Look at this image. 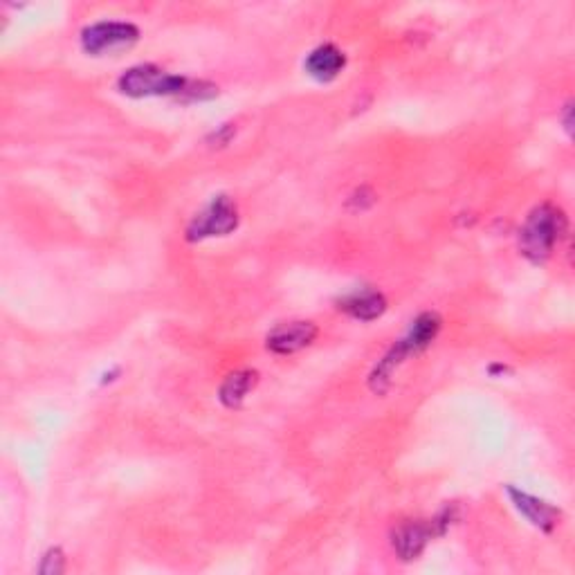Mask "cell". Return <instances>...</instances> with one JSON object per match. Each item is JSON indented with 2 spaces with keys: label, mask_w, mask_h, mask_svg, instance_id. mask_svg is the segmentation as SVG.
I'll return each instance as SVG.
<instances>
[{
  "label": "cell",
  "mask_w": 575,
  "mask_h": 575,
  "mask_svg": "<svg viewBox=\"0 0 575 575\" xmlns=\"http://www.w3.org/2000/svg\"><path fill=\"white\" fill-rule=\"evenodd\" d=\"M126 97H187V99H212L218 88L207 81H189L185 77L169 75L158 66H135L126 70L117 81Z\"/></svg>",
  "instance_id": "6da1fadb"
},
{
  "label": "cell",
  "mask_w": 575,
  "mask_h": 575,
  "mask_svg": "<svg viewBox=\"0 0 575 575\" xmlns=\"http://www.w3.org/2000/svg\"><path fill=\"white\" fill-rule=\"evenodd\" d=\"M567 232V216L560 207L544 203L528 214L519 230V250L533 263H544Z\"/></svg>",
  "instance_id": "7a4b0ae2"
},
{
  "label": "cell",
  "mask_w": 575,
  "mask_h": 575,
  "mask_svg": "<svg viewBox=\"0 0 575 575\" xmlns=\"http://www.w3.org/2000/svg\"><path fill=\"white\" fill-rule=\"evenodd\" d=\"M239 227V207L230 196H216L203 212L196 214L187 227L189 241H203L212 236H227Z\"/></svg>",
  "instance_id": "3957f363"
},
{
  "label": "cell",
  "mask_w": 575,
  "mask_h": 575,
  "mask_svg": "<svg viewBox=\"0 0 575 575\" xmlns=\"http://www.w3.org/2000/svg\"><path fill=\"white\" fill-rule=\"evenodd\" d=\"M140 39V30L133 23L120 21H102L86 27L81 32V45L93 57H104V54H115L120 50L131 48Z\"/></svg>",
  "instance_id": "277c9868"
},
{
  "label": "cell",
  "mask_w": 575,
  "mask_h": 575,
  "mask_svg": "<svg viewBox=\"0 0 575 575\" xmlns=\"http://www.w3.org/2000/svg\"><path fill=\"white\" fill-rule=\"evenodd\" d=\"M450 524V513L434 519V522H412L400 526L394 533V549L403 560H416L425 551L434 535H441Z\"/></svg>",
  "instance_id": "5b68a950"
},
{
  "label": "cell",
  "mask_w": 575,
  "mask_h": 575,
  "mask_svg": "<svg viewBox=\"0 0 575 575\" xmlns=\"http://www.w3.org/2000/svg\"><path fill=\"white\" fill-rule=\"evenodd\" d=\"M317 333L319 331L313 322H288L277 326L268 335L266 346L277 355H290L313 344Z\"/></svg>",
  "instance_id": "8992f818"
},
{
  "label": "cell",
  "mask_w": 575,
  "mask_h": 575,
  "mask_svg": "<svg viewBox=\"0 0 575 575\" xmlns=\"http://www.w3.org/2000/svg\"><path fill=\"white\" fill-rule=\"evenodd\" d=\"M508 495L510 501H513V506L522 513L528 522L533 526L540 528L544 533H551L555 526L560 522V510L553 508L551 504H546V501L537 499L533 495H526L522 490H515V488H508Z\"/></svg>",
  "instance_id": "52a82bcc"
},
{
  "label": "cell",
  "mask_w": 575,
  "mask_h": 575,
  "mask_svg": "<svg viewBox=\"0 0 575 575\" xmlns=\"http://www.w3.org/2000/svg\"><path fill=\"white\" fill-rule=\"evenodd\" d=\"M344 66H346L344 52L333 43L319 45V48L310 52L304 61V68L308 75L317 81H324V84L340 77Z\"/></svg>",
  "instance_id": "ba28073f"
},
{
  "label": "cell",
  "mask_w": 575,
  "mask_h": 575,
  "mask_svg": "<svg viewBox=\"0 0 575 575\" xmlns=\"http://www.w3.org/2000/svg\"><path fill=\"white\" fill-rule=\"evenodd\" d=\"M340 308L360 322H373L385 315L387 299L378 290H358L340 301Z\"/></svg>",
  "instance_id": "9c48e42d"
},
{
  "label": "cell",
  "mask_w": 575,
  "mask_h": 575,
  "mask_svg": "<svg viewBox=\"0 0 575 575\" xmlns=\"http://www.w3.org/2000/svg\"><path fill=\"white\" fill-rule=\"evenodd\" d=\"M254 385H257V371H250V369L234 371L225 378L218 398H221V403L230 409L241 407L243 400L248 398V394L254 389Z\"/></svg>",
  "instance_id": "30bf717a"
},
{
  "label": "cell",
  "mask_w": 575,
  "mask_h": 575,
  "mask_svg": "<svg viewBox=\"0 0 575 575\" xmlns=\"http://www.w3.org/2000/svg\"><path fill=\"white\" fill-rule=\"evenodd\" d=\"M63 569H66V558H63V553L59 549H52L43 558V564H41L39 571L45 575H59V573H63Z\"/></svg>",
  "instance_id": "8fae6325"
},
{
  "label": "cell",
  "mask_w": 575,
  "mask_h": 575,
  "mask_svg": "<svg viewBox=\"0 0 575 575\" xmlns=\"http://www.w3.org/2000/svg\"><path fill=\"white\" fill-rule=\"evenodd\" d=\"M564 129L571 133V104L564 106Z\"/></svg>",
  "instance_id": "7c38bea8"
}]
</instances>
